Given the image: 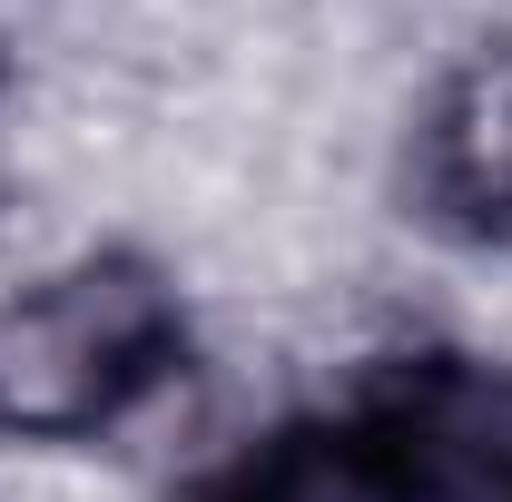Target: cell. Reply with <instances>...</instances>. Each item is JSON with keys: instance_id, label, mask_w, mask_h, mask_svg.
I'll return each mask as SVG.
<instances>
[{"instance_id": "6da1fadb", "label": "cell", "mask_w": 512, "mask_h": 502, "mask_svg": "<svg viewBox=\"0 0 512 502\" xmlns=\"http://www.w3.org/2000/svg\"><path fill=\"white\" fill-rule=\"evenodd\" d=\"M178 365V286L148 256H69L0 286V434H109Z\"/></svg>"}, {"instance_id": "7a4b0ae2", "label": "cell", "mask_w": 512, "mask_h": 502, "mask_svg": "<svg viewBox=\"0 0 512 502\" xmlns=\"http://www.w3.org/2000/svg\"><path fill=\"white\" fill-rule=\"evenodd\" d=\"M365 434L384 443L414 502H512V365L503 355H404Z\"/></svg>"}, {"instance_id": "3957f363", "label": "cell", "mask_w": 512, "mask_h": 502, "mask_svg": "<svg viewBox=\"0 0 512 502\" xmlns=\"http://www.w3.org/2000/svg\"><path fill=\"white\" fill-rule=\"evenodd\" d=\"M414 178L434 197V217L473 227V237H512V50L463 60L424 99Z\"/></svg>"}, {"instance_id": "277c9868", "label": "cell", "mask_w": 512, "mask_h": 502, "mask_svg": "<svg viewBox=\"0 0 512 502\" xmlns=\"http://www.w3.org/2000/svg\"><path fill=\"white\" fill-rule=\"evenodd\" d=\"M207 502H414V493L384 463L375 434H355V424H276L207 483Z\"/></svg>"}]
</instances>
